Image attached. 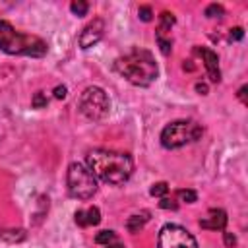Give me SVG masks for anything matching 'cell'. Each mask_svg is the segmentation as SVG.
<instances>
[{
	"instance_id": "obj_3",
	"label": "cell",
	"mask_w": 248,
	"mask_h": 248,
	"mask_svg": "<svg viewBox=\"0 0 248 248\" xmlns=\"http://www.w3.org/2000/svg\"><path fill=\"white\" fill-rule=\"evenodd\" d=\"M0 50L6 54L41 58L48 52V45L41 37L19 33L10 21L0 19Z\"/></svg>"
},
{
	"instance_id": "obj_29",
	"label": "cell",
	"mask_w": 248,
	"mask_h": 248,
	"mask_svg": "<svg viewBox=\"0 0 248 248\" xmlns=\"http://www.w3.org/2000/svg\"><path fill=\"white\" fill-rule=\"evenodd\" d=\"M105 248H126L124 244H120V242H112V244H107Z\"/></svg>"
},
{
	"instance_id": "obj_8",
	"label": "cell",
	"mask_w": 248,
	"mask_h": 248,
	"mask_svg": "<svg viewBox=\"0 0 248 248\" xmlns=\"http://www.w3.org/2000/svg\"><path fill=\"white\" fill-rule=\"evenodd\" d=\"M103 31H105L103 19H99V17L93 19V21L87 23V25L83 27V31L79 33V39H78L79 46H81V48H89V46L97 45V43L101 41V37H103Z\"/></svg>"
},
{
	"instance_id": "obj_12",
	"label": "cell",
	"mask_w": 248,
	"mask_h": 248,
	"mask_svg": "<svg viewBox=\"0 0 248 248\" xmlns=\"http://www.w3.org/2000/svg\"><path fill=\"white\" fill-rule=\"evenodd\" d=\"M147 221H149V211L136 213V215L128 217V221H126V229H128L130 232H138V231H140Z\"/></svg>"
},
{
	"instance_id": "obj_1",
	"label": "cell",
	"mask_w": 248,
	"mask_h": 248,
	"mask_svg": "<svg viewBox=\"0 0 248 248\" xmlns=\"http://www.w3.org/2000/svg\"><path fill=\"white\" fill-rule=\"evenodd\" d=\"M87 169L95 178L118 186L124 184L134 172V161L128 153L110 149H93L87 153Z\"/></svg>"
},
{
	"instance_id": "obj_25",
	"label": "cell",
	"mask_w": 248,
	"mask_h": 248,
	"mask_svg": "<svg viewBox=\"0 0 248 248\" xmlns=\"http://www.w3.org/2000/svg\"><path fill=\"white\" fill-rule=\"evenodd\" d=\"M242 37H244L242 27H234V29H231V33H229V39H231V41H240Z\"/></svg>"
},
{
	"instance_id": "obj_27",
	"label": "cell",
	"mask_w": 248,
	"mask_h": 248,
	"mask_svg": "<svg viewBox=\"0 0 248 248\" xmlns=\"http://www.w3.org/2000/svg\"><path fill=\"white\" fill-rule=\"evenodd\" d=\"M196 91H200V95H205L207 93V85L205 83H196Z\"/></svg>"
},
{
	"instance_id": "obj_18",
	"label": "cell",
	"mask_w": 248,
	"mask_h": 248,
	"mask_svg": "<svg viewBox=\"0 0 248 248\" xmlns=\"http://www.w3.org/2000/svg\"><path fill=\"white\" fill-rule=\"evenodd\" d=\"M70 10H72V14H76V16H85L87 14V10H89V4L87 2H81V0H78V2H72L70 4Z\"/></svg>"
},
{
	"instance_id": "obj_19",
	"label": "cell",
	"mask_w": 248,
	"mask_h": 248,
	"mask_svg": "<svg viewBox=\"0 0 248 248\" xmlns=\"http://www.w3.org/2000/svg\"><path fill=\"white\" fill-rule=\"evenodd\" d=\"M223 14H225V10L219 4H209L205 8V17H223Z\"/></svg>"
},
{
	"instance_id": "obj_4",
	"label": "cell",
	"mask_w": 248,
	"mask_h": 248,
	"mask_svg": "<svg viewBox=\"0 0 248 248\" xmlns=\"http://www.w3.org/2000/svg\"><path fill=\"white\" fill-rule=\"evenodd\" d=\"M203 136V128L194 120H174L161 132V145L165 149H178L186 143H194Z\"/></svg>"
},
{
	"instance_id": "obj_2",
	"label": "cell",
	"mask_w": 248,
	"mask_h": 248,
	"mask_svg": "<svg viewBox=\"0 0 248 248\" xmlns=\"http://www.w3.org/2000/svg\"><path fill=\"white\" fill-rule=\"evenodd\" d=\"M114 70L128 79L132 85L138 87H147L157 79L159 68L155 62V56L145 50V48H132L130 52H126L124 56L116 58L114 62Z\"/></svg>"
},
{
	"instance_id": "obj_15",
	"label": "cell",
	"mask_w": 248,
	"mask_h": 248,
	"mask_svg": "<svg viewBox=\"0 0 248 248\" xmlns=\"http://www.w3.org/2000/svg\"><path fill=\"white\" fill-rule=\"evenodd\" d=\"M114 240H116V232L114 231H101V232L95 234V242L97 244H103V246L112 244Z\"/></svg>"
},
{
	"instance_id": "obj_28",
	"label": "cell",
	"mask_w": 248,
	"mask_h": 248,
	"mask_svg": "<svg viewBox=\"0 0 248 248\" xmlns=\"http://www.w3.org/2000/svg\"><path fill=\"white\" fill-rule=\"evenodd\" d=\"M244 93H246V85H242V87H240V91H238V97L242 99V103H246V97H244Z\"/></svg>"
},
{
	"instance_id": "obj_22",
	"label": "cell",
	"mask_w": 248,
	"mask_h": 248,
	"mask_svg": "<svg viewBox=\"0 0 248 248\" xmlns=\"http://www.w3.org/2000/svg\"><path fill=\"white\" fill-rule=\"evenodd\" d=\"M138 14H140V17H141L143 21H149V19H151V16H153V12H151V8H149V6H140Z\"/></svg>"
},
{
	"instance_id": "obj_6",
	"label": "cell",
	"mask_w": 248,
	"mask_h": 248,
	"mask_svg": "<svg viewBox=\"0 0 248 248\" xmlns=\"http://www.w3.org/2000/svg\"><path fill=\"white\" fill-rule=\"evenodd\" d=\"M78 107H79V112H81L87 120L97 122V120H103V118L108 114V110H110V101H108V95L105 93V89H101V87H97V85H91V87H87V89L81 93Z\"/></svg>"
},
{
	"instance_id": "obj_5",
	"label": "cell",
	"mask_w": 248,
	"mask_h": 248,
	"mask_svg": "<svg viewBox=\"0 0 248 248\" xmlns=\"http://www.w3.org/2000/svg\"><path fill=\"white\" fill-rule=\"evenodd\" d=\"M68 194L76 200H89L97 192V178L83 163H70L66 172Z\"/></svg>"
},
{
	"instance_id": "obj_23",
	"label": "cell",
	"mask_w": 248,
	"mask_h": 248,
	"mask_svg": "<svg viewBox=\"0 0 248 248\" xmlns=\"http://www.w3.org/2000/svg\"><path fill=\"white\" fill-rule=\"evenodd\" d=\"M159 207H163V209H176V207H178V203H176L174 200H169V198H161V202H159Z\"/></svg>"
},
{
	"instance_id": "obj_21",
	"label": "cell",
	"mask_w": 248,
	"mask_h": 248,
	"mask_svg": "<svg viewBox=\"0 0 248 248\" xmlns=\"http://www.w3.org/2000/svg\"><path fill=\"white\" fill-rule=\"evenodd\" d=\"M155 39H157V43H159L163 54H169V52L172 50V41H170V39H165L163 35H155Z\"/></svg>"
},
{
	"instance_id": "obj_7",
	"label": "cell",
	"mask_w": 248,
	"mask_h": 248,
	"mask_svg": "<svg viewBox=\"0 0 248 248\" xmlns=\"http://www.w3.org/2000/svg\"><path fill=\"white\" fill-rule=\"evenodd\" d=\"M157 248H198V240L184 227L167 223L159 231Z\"/></svg>"
},
{
	"instance_id": "obj_26",
	"label": "cell",
	"mask_w": 248,
	"mask_h": 248,
	"mask_svg": "<svg viewBox=\"0 0 248 248\" xmlns=\"http://www.w3.org/2000/svg\"><path fill=\"white\" fill-rule=\"evenodd\" d=\"M54 97L56 99H64L66 97V87L64 85H56L54 87Z\"/></svg>"
},
{
	"instance_id": "obj_24",
	"label": "cell",
	"mask_w": 248,
	"mask_h": 248,
	"mask_svg": "<svg viewBox=\"0 0 248 248\" xmlns=\"http://www.w3.org/2000/svg\"><path fill=\"white\" fill-rule=\"evenodd\" d=\"M223 242H225L227 248H232L236 244V236L232 232H223Z\"/></svg>"
},
{
	"instance_id": "obj_14",
	"label": "cell",
	"mask_w": 248,
	"mask_h": 248,
	"mask_svg": "<svg viewBox=\"0 0 248 248\" xmlns=\"http://www.w3.org/2000/svg\"><path fill=\"white\" fill-rule=\"evenodd\" d=\"M0 238L6 242H21L25 238V231L23 229H4V231H0Z\"/></svg>"
},
{
	"instance_id": "obj_20",
	"label": "cell",
	"mask_w": 248,
	"mask_h": 248,
	"mask_svg": "<svg viewBox=\"0 0 248 248\" xmlns=\"http://www.w3.org/2000/svg\"><path fill=\"white\" fill-rule=\"evenodd\" d=\"M46 103H48V99H46V95H45L43 91H37V93L33 95V101H31L33 108H45Z\"/></svg>"
},
{
	"instance_id": "obj_9",
	"label": "cell",
	"mask_w": 248,
	"mask_h": 248,
	"mask_svg": "<svg viewBox=\"0 0 248 248\" xmlns=\"http://www.w3.org/2000/svg\"><path fill=\"white\" fill-rule=\"evenodd\" d=\"M194 52L202 56L209 81H211V83H219V79H221V70H219V58H217V54H215L213 50L205 48V46H196Z\"/></svg>"
},
{
	"instance_id": "obj_17",
	"label": "cell",
	"mask_w": 248,
	"mask_h": 248,
	"mask_svg": "<svg viewBox=\"0 0 248 248\" xmlns=\"http://www.w3.org/2000/svg\"><path fill=\"white\" fill-rule=\"evenodd\" d=\"M167 192H169V184H167V182H155V184L149 188V194L155 196V198H165Z\"/></svg>"
},
{
	"instance_id": "obj_16",
	"label": "cell",
	"mask_w": 248,
	"mask_h": 248,
	"mask_svg": "<svg viewBox=\"0 0 248 248\" xmlns=\"http://www.w3.org/2000/svg\"><path fill=\"white\" fill-rule=\"evenodd\" d=\"M176 200L178 202H186V203H194L196 200H198V194L194 192V190H178L176 192Z\"/></svg>"
},
{
	"instance_id": "obj_11",
	"label": "cell",
	"mask_w": 248,
	"mask_h": 248,
	"mask_svg": "<svg viewBox=\"0 0 248 248\" xmlns=\"http://www.w3.org/2000/svg\"><path fill=\"white\" fill-rule=\"evenodd\" d=\"M76 223L79 227H93L101 223V211L99 207H87V209H78L76 211Z\"/></svg>"
},
{
	"instance_id": "obj_10",
	"label": "cell",
	"mask_w": 248,
	"mask_h": 248,
	"mask_svg": "<svg viewBox=\"0 0 248 248\" xmlns=\"http://www.w3.org/2000/svg\"><path fill=\"white\" fill-rule=\"evenodd\" d=\"M227 213L223 209H209L203 219H200V227L207 231H223L227 227Z\"/></svg>"
},
{
	"instance_id": "obj_13",
	"label": "cell",
	"mask_w": 248,
	"mask_h": 248,
	"mask_svg": "<svg viewBox=\"0 0 248 248\" xmlns=\"http://www.w3.org/2000/svg\"><path fill=\"white\" fill-rule=\"evenodd\" d=\"M172 25H174V16L169 14V12H163V14L159 16V29H157L155 35H163V37H165V35L170 31Z\"/></svg>"
}]
</instances>
